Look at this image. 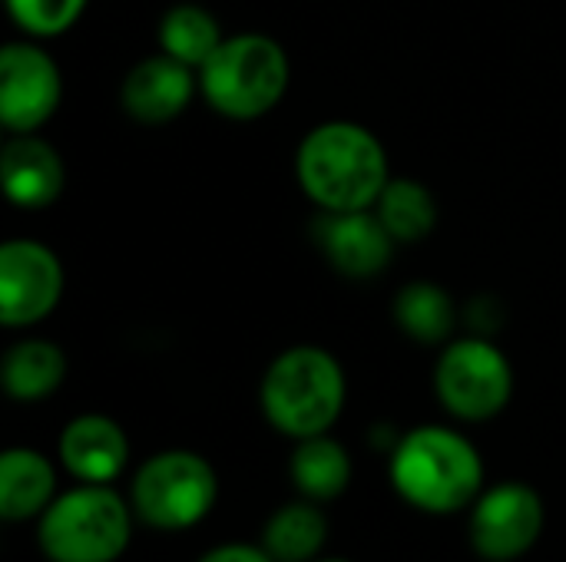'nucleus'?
<instances>
[{
    "label": "nucleus",
    "instance_id": "f257e3e1",
    "mask_svg": "<svg viewBox=\"0 0 566 562\" xmlns=\"http://www.w3.org/2000/svg\"><path fill=\"white\" fill-rule=\"evenodd\" d=\"M295 176L318 212L375 209L391 179L381 139L352 119H328L312 126L298 142Z\"/></svg>",
    "mask_w": 566,
    "mask_h": 562
},
{
    "label": "nucleus",
    "instance_id": "423d86ee",
    "mask_svg": "<svg viewBox=\"0 0 566 562\" xmlns=\"http://www.w3.org/2000/svg\"><path fill=\"white\" fill-rule=\"evenodd\" d=\"M219 497L212 464L192 450H163L133 477V513L156 530H189Z\"/></svg>",
    "mask_w": 566,
    "mask_h": 562
},
{
    "label": "nucleus",
    "instance_id": "2eb2a0df",
    "mask_svg": "<svg viewBox=\"0 0 566 562\" xmlns=\"http://www.w3.org/2000/svg\"><path fill=\"white\" fill-rule=\"evenodd\" d=\"M53 494L56 474L43 454L30 447H13L0 457V517L7 523L43 513L56 500Z\"/></svg>",
    "mask_w": 566,
    "mask_h": 562
},
{
    "label": "nucleus",
    "instance_id": "aec40b11",
    "mask_svg": "<svg viewBox=\"0 0 566 562\" xmlns=\"http://www.w3.org/2000/svg\"><path fill=\"white\" fill-rule=\"evenodd\" d=\"M375 212L398 245H415L428 238L438 225V202L431 189L408 176L388 179L385 192L375 202Z\"/></svg>",
    "mask_w": 566,
    "mask_h": 562
},
{
    "label": "nucleus",
    "instance_id": "4468645a",
    "mask_svg": "<svg viewBox=\"0 0 566 562\" xmlns=\"http://www.w3.org/2000/svg\"><path fill=\"white\" fill-rule=\"evenodd\" d=\"M60 460L83 484H109L129 464V441L106 414H80L60 434Z\"/></svg>",
    "mask_w": 566,
    "mask_h": 562
},
{
    "label": "nucleus",
    "instance_id": "20e7f679",
    "mask_svg": "<svg viewBox=\"0 0 566 562\" xmlns=\"http://www.w3.org/2000/svg\"><path fill=\"white\" fill-rule=\"evenodd\" d=\"M292 63L279 40L265 33H235L199 66L202 99L232 123H252L272 113L289 93Z\"/></svg>",
    "mask_w": 566,
    "mask_h": 562
},
{
    "label": "nucleus",
    "instance_id": "dca6fc26",
    "mask_svg": "<svg viewBox=\"0 0 566 562\" xmlns=\"http://www.w3.org/2000/svg\"><path fill=\"white\" fill-rule=\"evenodd\" d=\"M63 378L66 354L60 351V344L43 338H23L10 344L0 361V381L13 401H43L63 384Z\"/></svg>",
    "mask_w": 566,
    "mask_h": 562
},
{
    "label": "nucleus",
    "instance_id": "b1692460",
    "mask_svg": "<svg viewBox=\"0 0 566 562\" xmlns=\"http://www.w3.org/2000/svg\"><path fill=\"white\" fill-rule=\"evenodd\" d=\"M325 562H345V560H325Z\"/></svg>",
    "mask_w": 566,
    "mask_h": 562
},
{
    "label": "nucleus",
    "instance_id": "f3484780",
    "mask_svg": "<svg viewBox=\"0 0 566 562\" xmlns=\"http://www.w3.org/2000/svg\"><path fill=\"white\" fill-rule=\"evenodd\" d=\"M289 467H292L295 487L315 503L342 497L348 490V484H352V457L328 434L298 441L295 450H292Z\"/></svg>",
    "mask_w": 566,
    "mask_h": 562
},
{
    "label": "nucleus",
    "instance_id": "6e6552de",
    "mask_svg": "<svg viewBox=\"0 0 566 562\" xmlns=\"http://www.w3.org/2000/svg\"><path fill=\"white\" fill-rule=\"evenodd\" d=\"M63 99L56 60L27 40H10L0 50V123L10 136L36 132L53 119Z\"/></svg>",
    "mask_w": 566,
    "mask_h": 562
},
{
    "label": "nucleus",
    "instance_id": "f8f14e48",
    "mask_svg": "<svg viewBox=\"0 0 566 562\" xmlns=\"http://www.w3.org/2000/svg\"><path fill=\"white\" fill-rule=\"evenodd\" d=\"M199 93V73L169 53L143 56L119 86L123 113L143 126H163L186 113L192 96Z\"/></svg>",
    "mask_w": 566,
    "mask_h": 562
},
{
    "label": "nucleus",
    "instance_id": "4be33fe9",
    "mask_svg": "<svg viewBox=\"0 0 566 562\" xmlns=\"http://www.w3.org/2000/svg\"><path fill=\"white\" fill-rule=\"evenodd\" d=\"M90 0H7L10 20L33 40L66 33L86 10Z\"/></svg>",
    "mask_w": 566,
    "mask_h": 562
},
{
    "label": "nucleus",
    "instance_id": "a211bd4d",
    "mask_svg": "<svg viewBox=\"0 0 566 562\" xmlns=\"http://www.w3.org/2000/svg\"><path fill=\"white\" fill-rule=\"evenodd\" d=\"M156 36H159V50L163 53H169L172 60L192 66L196 73L219 50V43L226 40L216 13L206 10L202 3H172L159 17Z\"/></svg>",
    "mask_w": 566,
    "mask_h": 562
},
{
    "label": "nucleus",
    "instance_id": "1a4fd4ad",
    "mask_svg": "<svg viewBox=\"0 0 566 562\" xmlns=\"http://www.w3.org/2000/svg\"><path fill=\"white\" fill-rule=\"evenodd\" d=\"M66 278L60 255L36 238H10L0 248V321L30 328L56 311Z\"/></svg>",
    "mask_w": 566,
    "mask_h": 562
},
{
    "label": "nucleus",
    "instance_id": "412c9836",
    "mask_svg": "<svg viewBox=\"0 0 566 562\" xmlns=\"http://www.w3.org/2000/svg\"><path fill=\"white\" fill-rule=\"evenodd\" d=\"M328 540V523L312 503L282 507L262 533V547L275 562H308Z\"/></svg>",
    "mask_w": 566,
    "mask_h": 562
},
{
    "label": "nucleus",
    "instance_id": "6ab92c4d",
    "mask_svg": "<svg viewBox=\"0 0 566 562\" xmlns=\"http://www.w3.org/2000/svg\"><path fill=\"white\" fill-rule=\"evenodd\" d=\"M395 321L418 344H444L458 325V308L448 288L434 282H411L395 298Z\"/></svg>",
    "mask_w": 566,
    "mask_h": 562
},
{
    "label": "nucleus",
    "instance_id": "9b49d317",
    "mask_svg": "<svg viewBox=\"0 0 566 562\" xmlns=\"http://www.w3.org/2000/svg\"><path fill=\"white\" fill-rule=\"evenodd\" d=\"M315 245L328 258V265L345 275V278H378L391 255H395V238L378 219L375 209H358V212H322L312 222Z\"/></svg>",
    "mask_w": 566,
    "mask_h": 562
},
{
    "label": "nucleus",
    "instance_id": "7ed1b4c3",
    "mask_svg": "<svg viewBox=\"0 0 566 562\" xmlns=\"http://www.w3.org/2000/svg\"><path fill=\"white\" fill-rule=\"evenodd\" d=\"M345 394L348 384L338 358L318 344H295L269 364L259 401L265 421L279 434L305 441L332 431L345 407Z\"/></svg>",
    "mask_w": 566,
    "mask_h": 562
},
{
    "label": "nucleus",
    "instance_id": "ddd939ff",
    "mask_svg": "<svg viewBox=\"0 0 566 562\" xmlns=\"http://www.w3.org/2000/svg\"><path fill=\"white\" fill-rule=\"evenodd\" d=\"M3 195L17 209H46L60 199L66 185V169L60 152L36 132L10 136L0 149Z\"/></svg>",
    "mask_w": 566,
    "mask_h": 562
},
{
    "label": "nucleus",
    "instance_id": "5701e85b",
    "mask_svg": "<svg viewBox=\"0 0 566 562\" xmlns=\"http://www.w3.org/2000/svg\"><path fill=\"white\" fill-rule=\"evenodd\" d=\"M199 562H275L265 547H249V543H229V547H219L212 553H206Z\"/></svg>",
    "mask_w": 566,
    "mask_h": 562
},
{
    "label": "nucleus",
    "instance_id": "39448f33",
    "mask_svg": "<svg viewBox=\"0 0 566 562\" xmlns=\"http://www.w3.org/2000/svg\"><path fill=\"white\" fill-rule=\"evenodd\" d=\"M129 503L106 484L60 494L40 513V550L50 562H113L129 547Z\"/></svg>",
    "mask_w": 566,
    "mask_h": 562
},
{
    "label": "nucleus",
    "instance_id": "0eeeda50",
    "mask_svg": "<svg viewBox=\"0 0 566 562\" xmlns=\"http://www.w3.org/2000/svg\"><path fill=\"white\" fill-rule=\"evenodd\" d=\"M434 391L458 421H491L511 404L514 371L507 354L488 338H458L438 358Z\"/></svg>",
    "mask_w": 566,
    "mask_h": 562
},
{
    "label": "nucleus",
    "instance_id": "9d476101",
    "mask_svg": "<svg viewBox=\"0 0 566 562\" xmlns=\"http://www.w3.org/2000/svg\"><path fill=\"white\" fill-rule=\"evenodd\" d=\"M544 530V503L527 484H501L474 500L471 547L491 562L524 556Z\"/></svg>",
    "mask_w": 566,
    "mask_h": 562
},
{
    "label": "nucleus",
    "instance_id": "f03ea898",
    "mask_svg": "<svg viewBox=\"0 0 566 562\" xmlns=\"http://www.w3.org/2000/svg\"><path fill=\"white\" fill-rule=\"evenodd\" d=\"M391 484L424 513H458L478 500L484 487V460L464 434L428 424L408 431L395 444Z\"/></svg>",
    "mask_w": 566,
    "mask_h": 562
}]
</instances>
